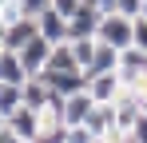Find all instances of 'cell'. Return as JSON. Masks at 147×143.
I'll use <instances>...</instances> for the list:
<instances>
[{
    "label": "cell",
    "mask_w": 147,
    "mask_h": 143,
    "mask_svg": "<svg viewBox=\"0 0 147 143\" xmlns=\"http://www.w3.org/2000/svg\"><path fill=\"white\" fill-rule=\"evenodd\" d=\"M84 4H96V8H103V12H115V0H84Z\"/></svg>",
    "instance_id": "cell-27"
},
{
    "label": "cell",
    "mask_w": 147,
    "mask_h": 143,
    "mask_svg": "<svg viewBox=\"0 0 147 143\" xmlns=\"http://www.w3.org/2000/svg\"><path fill=\"white\" fill-rule=\"evenodd\" d=\"M24 84H0V119H8L20 103H24Z\"/></svg>",
    "instance_id": "cell-16"
},
{
    "label": "cell",
    "mask_w": 147,
    "mask_h": 143,
    "mask_svg": "<svg viewBox=\"0 0 147 143\" xmlns=\"http://www.w3.org/2000/svg\"><path fill=\"white\" fill-rule=\"evenodd\" d=\"M72 48H76L80 68H88V64H92V56H96V40H72Z\"/></svg>",
    "instance_id": "cell-19"
},
{
    "label": "cell",
    "mask_w": 147,
    "mask_h": 143,
    "mask_svg": "<svg viewBox=\"0 0 147 143\" xmlns=\"http://www.w3.org/2000/svg\"><path fill=\"white\" fill-rule=\"evenodd\" d=\"M32 36H40V24H36V16H24V20H16V24H8V28H4V44H0V48L20 52Z\"/></svg>",
    "instance_id": "cell-8"
},
{
    "label": "cell",
    "mask_w": 147,
    "mask_h": 143,
    "mask_svg": "<svg viewBox=\"0 0 147 143\" xmlns=\"http://www.w3.org/2000/svg\"><path fill=\"white\" fill-rule=\"evenodd\" d=\"M20 4H24V12H28V16H40V12L48 8L52 0H20Z\"/></svg>",
    "instance_id": "cell-25"
},
{
    "label": "cell",
    "mask_w": 147,
    "mask_h": 143,
    "mask_svg": "<svg viewBox=\"0 0 147 143\" xmlns=\"http://www.w3.org/2000/svg\"><path fill=\"white\" fill-rule=\"evenodd\" d=\"M139 99H143V115H147V95H139Z\"/></svg>",
    "instance_id": "cell-29"
},
{
    "label": "cell",
    "mask_w": 147,
    "mask_h": 143,
    "mask_svg": "<svg viewBox=\"0 0 147 143\" xmlns=\"http://www.w3.org/2000/svg\"><path fill=\"white\" fill-rule=\"evenodd\" d=\"M139 20H147V0H143V12H139Z\"/></svg>",
    "instance_id": "cell-28"
},
{
    "label": "cell",
    "mask_w": 147,
    "mask_h": 143,
    "mask_svg": "<svg viewBox=\"0 0 147 143\" xmlns=\"http://www.w3.org/2000/svg\"><path fill=\"white\" fill-rule=\"evenodd\" d=\"M88 92L96 103H115L123 95V80L119 72H103V76H88Z\"/></svg>",
    "instance_id": "cell-6"
},
{
    "label": "cell",
    "mask_w": 147,
    "mask_h": 143,
    "mask_svg": "<svg viewBox=\"0 0 147 143\" xmlns=\"http://www.w3.org/2000/svg\"><path fill=\"white\" fill-rule=\"evenodd\" d=\"M0 127H4V119H0Z\"/></svg>",
    "instance_id": "cell-31"
},
{
    "label": "cell",
    "mask_w": 147,
    "mask_h": 143,
    "mask_svg": "<svg viewBox=\"0 0 147 143\" xmlns=\"http://www.w3.org/2000/svg\"><path fill=\"white\" fill-rule=\"evenodd\" d=\"M0 16H4V24H16V20H24L28 12H24L20 0H4V4H0Z\"/></svg>",
    "instance_id": "cell-18"
},
{
    "label": "cell",
    "mask_w": 147,
    "mask_h": 143,
    "mask_svg": "<svg viewBox=\"0 0 147 143\" xmlns=\"http://www.w3.org/2000/svg\"><path fill=\"white\" fill-rule=\"evenodd\" d=\"M36 24H40V36H44V40H52V44H64V40H68V20H64L52 4L36 16Z\"/></svg>",
    "instance_id": "cell-9"
},
{
    "label": "cell",
    "mask_w": 147,
    "mask_h": 143,
    "mask_svg": "<svg viewBox=\"0 0 147 143\" xmlns=\"http://www.w3.org/2000/svg\"><path fill=\"white\" fill-rule=\"evenodd\" d=\"M68 143H99V139L84 127V123H80V127H68Z\"/></svg>",
    "instance_id": "cell-21"
},
{
    "label": "cell",
    "mask_w": 147,
    "mask_h": 143,
    "mask_svg": "<svg viewBox=\"0 0 147 143\" xmlns=\"http://www.w3.org/2000/svg\"><path fill=\"white\" fill-rule=\"evenodd\" d=\"M52 8H56V12H60V16H64V20H72L76 12H80V8H84V0H52Z\"/></svg>",
    "instance_id": "cell-20"
},
{
    "label": "cell",
    "mask_w": 147,
    "mask_h": 143,
    "mask_svg": "<svg viewBox=\"0 0 147 143\" xmlns=\"http://www.w3.org/2000/svg\"><path fill=\"white\" fill-rule=\"evenodd\" d=\"M20 92H24V107H32V111H44V107H48V99H52V88L44 84V80H36V76L28 80Z\"/></svg>",
    "instance_id": "cell-14"
},
{
    "label": "cell",
    "mask_w": 147,
    "mask_h": 143,
    "mask_svg": "<svg viewBox=\"0 0 147 143\" xmlns=\"http://www.w3.org/2000/svg\"><path fill=\"white\" fill-rule=\"evenodd\" d=\"M84 127H88V131H92L96 139H103L107 131H115V107H111V103H96Z\"/></svg>",
    "instance_id": "cell-12"
},
{
    "label": "cell",
    "mask_w": 147,
    "mask_h": 143,
    "mask_svg": "<svg viewBox=\"0 0 147 143\" xmlns=\"http://www.w3.org/2000/svg\"><path fill=\"white\" fill-rule=\"evenodd\" d=\"M32 76H28V68H24V60L16 56V52H8L4 48V64H0V84H28Z\"/></svg>",
    "instance_id": "cell-13"
},
{
    "label": "cell",
    "mask_w": 147,
    "mask_h": 143,
    "mask_svg": "<svg viewBox=\"0 0 147 143\" xmlns=\"http://www.w3.org/2000/svg\"><path fill=\"white\" fill-rule=\"evenodd\" d=\"M40 123H44V115H40V111H32V107H24V103H20L12 115L4 119V127H8V131H16L24 143H36V135H40Z\"/></svg>",
    "instance_id": "cell-4"
},
{
    "label": "cell",
    "mask_w": 147,
    "mask_h": 143,
    "mask_svg": "<svg viewBox=\"0 0 147 143\" xmlns=\"http://www.w3.org/2000/svg\"><path fill=\"white\" fill-rule=\"evenodd\" d=\"M36 143H68V123H60V119H44Z\"/></svg>",
    "instance_id": "cell-17"
},
{
    "label": "cell",
    "mask_w": 147,
    "mask_h": 143,
    "mask_svg": "<svg viewBox=\"0 0 147 143\" xmlns=\"http://www.w3.org/2000/svg\"><path fill=\"white\" fill-rule=\"evenodd\" d=\"M88 76H103V72H119V48L103 44V40H96V56H92V64H88Z\"/></svg>",
    "instance_id": "cell-11"
},
{
    "label": "cell",
    "mask_w": 147,
    "mask_h": 143,
    "mask_svg": "<svg viewBox=\"0 0 147 143\" xmlns=\"http://www.w3.org/2000/svg\"><path fill=\"white\" fill-rule=\"evenodd\" d=\"M99 24H103V8L84 4L72 20H68V40H96V36H99Z\"/></svg>",
    "instance_id": "cell-2"
},
{
    "label": "cell",
    "mask_w": 147,
    "mask_h": 143,
    "mask_svg": "<svg viewBox=\"0 0 147 143\" xmlns=\"http://www.w3.org/2000/svg\"><path fill=\"white\" fill-rule=\"evenodd\" d=\"M111 107H115V131H123V135L143 119V99H139L135 92H127V88H123V95L111 103Z\"/></svg>",
    "instance_id": "cell-3"
},
{
    "label": "cell",
    "mask_w": 147,
    "mask_h": 143,
    "mask_svg": "<svg viewBox=\"0 0 147 143\" xmlns=\"http://www.w3.org/2000/svg\"><path fill=\"white\" fill-rule=\"evenodd\" d=\"M119 80L123 88H135L139 80H147V52H139V48L119 52Z\"/></svg>",
    "instance_id": "cell-7"
},
{
    "label": "cell",
    "mask_w": 147,
    "mask_h": 143,
    "mask_svg": "<svg viewBox=\"0 0 147 143\" xmlns=\"http://www.w3.org/2000/svg\"><path fill=\"white\" fill-rule=\"evenodd\" d=\"M131 48L147 52V20H139V16H135V40H131Z\"/></svg>",
    "instance_id": "cell-24"
},
{
    "label": "cell",
    "mask_w": 147,
    "mask_h": 143,
    "mask_svg": "<svg viewBox=\"0 0 147 143\" xmlns=\"http://www.w3.org/2000/svg\"><path fill=\"white\" fill-rule=\"evenodd\" d=\"M0 64H4V48H0Z\"/></svg>",
    "instance_id": "cell-30"
},
{
    "label": "cell",
    "mask_w": 147,
    "mask_h": 143,
    "mask_svg": "<svg viewBox=\"0 0 147 143\" xmlns=\"http://www.w3.org/2000/svg\"><path fill=\"white\" fill-rule=\"evenodd\" d=\"M115 12H123V16H131V20H135V16L143 12V0H115Z\"/></svg>",
    "instance_id": "cell-23"
},
{
    "label": "cell",
    "mask_w": 147,
    "mask_h": 143,
    "mask_svg": "<svg viewBox=\"0 0 147 143\" xmlns=\"http://www.w3.org/2000/svg\"><path fill=\"white\" fill-rule=\"evenodd\" d=\"M52 40H44V36H32V40H28L24 48H20V52H16V56H20V60H24V68H28V76H40V72L48 68V56H52Z\"/></svg>",
    "instance_id": "cell-5"
},
{
    "label": "cell",
    "mask_w": 147,
    "mask_h": 143,
    "mask_svg": "<svg viewBox=\"0 0 147 143\" xmlns=\"http://www.w3.org/2000/svg\"><path fill=\"white\" fill-rule=\"evenodd\" d=\"M123 143H147V115L139 119V123H135L127 135H123Z\"/></svg>",
    "instance_id": "cell-22"
},
{
    "label": "cell",
    "mask_w": 147,
    "mask_h": 143,
    "mask_svg": "<svg viewBox=\"0 0 147 143\" xmlns=\"http://www.w3.org/2000/svg\"><path fill=\"white\" fill-rule=\"evenodd\" d=\"M96 40H103V44L127 52L131 40H135V20L123 16V12H103V24H99V36H96Z\"/></svg>",
    "instance_id": "cell-1"
},
{
    "label": "cell",
    "mask_w": 147,
    "mask_h": 143,
    "mask_svg": "<svg viewBox=\"0 0 147 143\" xmlns=\"http://www.w3.org/2000/svg\"><path fill=\"white\" fill-rule=\"evenodd\" d=\"M92 107H96L92 92H76V95H68V103H64V123H68V127H80V123H88Z\"/></svg>",
    "instance_id": "cell-10"
},
{
    "label": "cell",
    "mask_w": 147,
    "mask_h": 143,
    "mask_svg": "<svg viewBox=\"0 0 147 143\" xmlns=\"http://www.w3.org/2000/svg\"><path fill=\"white\" fill-rule=\"evenodd\" d=\"M76 68H80V60H76L72 40H64V44L52 48V56H48V72H76Z\"/></svg>",
    "instance_id": "cell-15"
},
{
    "label": "cell",
    "mask_w": 147,
    "mask_h": 143,
    "mask_svg": "<svg viewBox=\"0 0 147 143\" xmlns=\"http://www.w3.org/2000/svg\"><path fill=\"white\" fill-rule=\"evenodd\" d=\"M0 143H24L16 131H8V127H0Z\"/></svg>",
    "instance_id": "cell-26"
}]
</instances>
